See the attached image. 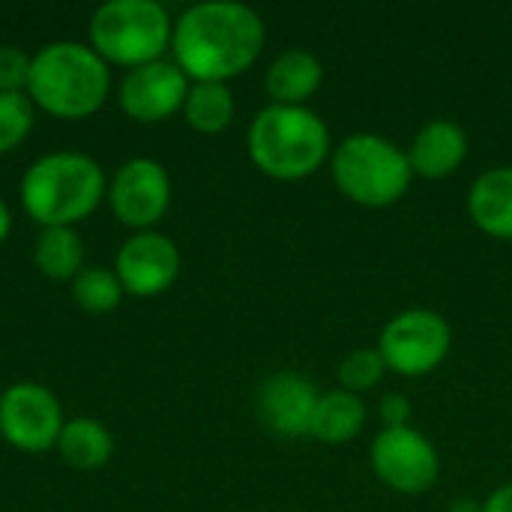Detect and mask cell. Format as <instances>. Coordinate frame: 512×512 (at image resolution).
I'll use <instances>...</instances> for the list:
<instances>
[{"instance_id":"6da1fadb","label":"cell","mask_w":512,"mask_h":512,"mask_svg":"<svg viewBox=\"0 0 512 512\" xmlns=\"http://www.w3.org/2000/svg\"><path fill=\"white\" fill-rule=\"evenodd\" d=\"M267 42L264 21L255 9L234 0H207L189 6L171 33L174 63L195 81L228 84L261 57Z\"/></svg>"},{"instance_id":"7a4b0ae2","label":"cell","mask_w":512,"mask_h":512,"mask_svg":"<svg viewBox=\"0 0 512 512\" xmlns=\"http://www.w3.org/2000/svg\"><path fill=\"white\" fill-rule=\"evenodd\" d=\"M108 90V63L84 42H48L30 60L27 96L51 117L84 120L105 105Z\"/></svg>"},{"instance_id":"3957f363","label":"cell","mask_w":512,"mask_h":512,"mask_svg":"<svg viewBox=\"0 0 512 512\" xmlns=\"http://www.w3.org/2000/svg\"><path fill=\"white\" fill-rule=\"evenodd\" d=\"M330 129L306 105H267L249 123L246 147L255 168L273 180H306L330 159Z\"/></svg>"},{"instance_id":"277c9868","label":"cell","mask_w":512,"mask_h":512,"mask_svg":"<svg viewBox=\"0 0 512 512\" xmlns=\"http://www.w3.org/2000/svg\"><path fill=\"white\" fill-rule=\"evenodd\" d=\"M105 195V174L87 153H45L21 177V204L42 228H75V222L87 219Z\"/></svg>"},{"instance_id":"5b68a950","label":"cell","mask_w":512,"mask_h":512,"mask_svg":"<svg viewBox=\"0 0 512 512\" xmlns=\"http://www.w3.org/2000/svg\"><path fill=\"white\" fill-rule=\"evenodd\" d=\"M336 189L360 207H390L411 189L408 153L378 132H354L330 153Z\"/></svg>"},{"instance_id":"8992f818","label":"cell","mask_w":512,"mask_h":512,"mask_svg":"<svg viewBox=\"0 0 512 512\" xmlns=\"http://www.w3.org/2000/svg\"><path fill=\"white\" fill-rule=\"evenodd\" d=\"M174 21L156 0H108L90 18V48L117 66H147L171 48Z\"/></svg>"},{"instance_id":"52a82bcc","label":"cell","mask_w":512,"mask_h":512,"mask_svg":"<svg viewBox=\"0 0 512 512\" xmlns=\"http://www.w3.org/2000/svg\"><path fill=\"white\" fill-rule=\"evenodd\" d=\"M453 348V330L435 309H405L393 315L378 339L387 372L423 378L435 372Z\"/></svg>"},{"instance_id":"ba28073f","label":"cell","mask_w":512,"mask_h":512,"mask_svg":"<svg viewBox=\"0 0 512 512\" xmlns=\"http://www.w3.org/2000/svg\"><path fill=\"white\" fill-rule=\"evenodd\" d=\"M369 462L375 477L399 495H426L441 477L435 444L414 426L381 429L372 441Z\"/></svg>"},{"instance_id":"9c48e42d","label":"cell","mask_w":512,"mask_h":512,"mask_svg":"<svg viewBox=\"0 0 512 512\" xmlns=\"http://www.w3.org/2000/svg\"><path fill=\"white\" fill-rule=\"evenodd\" d=\"M63 426L60 402L42 384L21 381L0 393V435L15 450L45 453L57 447Z\"/></svg>"},{"instance_id":"30bf717a","label":"cell","mask_w":512,"mask_h":512,"mask_svg":"<svg viewBox=\"0 0 512 512\" xmlns=\"http://www.w3.org/2000/svg\"><path fill=\"white\" fill-rule=\"evenodd\" d=\"M108 201L123 225L150 231L171 207V177L156 159H129L108 183Z\"/></svg>"},{"instance_id":"8fae6325","label":"cell","mask_w":512,"mask_h":512,"mask_svg":"<svg viewBox=\"0 0 512 512\" xmlns=\"http://www.w3.org/2000/svg\"><path fill=\"white\" fill-rule=\"evenodd\" d=\"M189 78L174 60H156L138 69H129L120 81V108L138 123H162L171 114L183 111L189 96Z\"/></svg>"},{"instance_id":"7c38bea8","label":"cell","mask_w":512,"mask_h":512,"mask_svg":"<svg viewBox=\"0 0 512 512\" xmlns=\"http://www.w3.org/2000/svg\"><path fill=\"white\" fill-rule=\"evenodd\" d=\"M117 279L132 297H159L180 276V249L159 231H138L117 252Z\"/></svg>"},{"instance_id":"4fadbf2b","label":"cell","mask_w":512,"mask_h":512,"mask_svg":"<svg viewBox=\"0 0 512 512\" xmlns=\"http://www.w3.org/2000/svg\"><path fill=\"white\" fill-rule=\"evenodd\" d=\"M315 384L300 372H273L261 381L255 396V411L261 426L276 438H309L312 414L318 405Z\"/></svg>"},{"instance_id":"5bb4252c","label":"cell","mask_w":512,"mask_h":512,"mask_svg":"<svg viewBox=\"0 0 512 512\" xmlns=\"http://www.w3.org/2000/svg\"><path fill=\"white\" fill-rule=\"evenodd\" d=\"M405 153H408L414 177L447 180L462 168L468 156V132L456 120L435 117L417 129Z\"/></svg>"},{"instance_id":"9a60e30c","label":"cell","mask_w":512,"mask_h":512,"mask_svg":"<svg viewBox=\"0 0 512 512\" xmlns=\"http://www.w3.org/2000/svg\"><path fill=\"white\" fill-rule=\"evenodd\" d=\"M324 84V63L309 48H285L264 72L270 105H306Z\"/></svg>"},{"instance_id":"2e32d148","label":"cell","mask_w":512,"mask_h":512,"mask_svg":"<svg viewBox=\"0 0 512 512\" xmlns=\"http://www.w3.org/2000/svg\"><path fill=\"white\" fill-rule=\"evenodd\" d=\"M468 213L483 234L512 240V165H495L471 183Z\"/></svg>"},{"instance_id":"e0dca14e","label":"cell","mask_w":512,"mask_h":512,"mask_svg":"<svg viewBox=\"0 0 512 512\" xmlns=\"http://www.w3.org/2000/svg\"><path fill=\"white\" fill-rule=\"evenodd\" d=\"M369 420L366 402L357 393L348 390H330L318 396L315 414H312V429L309 438L321 441V444H351L354 438L363 435Z\"/></svg>"},{"instance_id":"ac0fdd59","label":"cell","mask_w":512,"mask_h":512,"mask_svg":"<svg viewBox=\"0 0 512 512\" xmlns=\"http://www.w3.org/2000/svg\"><path fill=\"white\" fill-rule=\"evenodd\" d=\"M57 453L66 465L78 471H96L108 465V459L114 456V438L102 423L90 417H78L63 426L57 438Z\"/></svg>"},{"instance_id":"d6986e66","label":"cell","mask_w":512,"mask_h":512,"mask_svg":"<svg viewBox=\"0 0 512 512\" xmlns=\"http://www.w3.org/2000/svg\"><path fill=\"white\" fill-rule=\"evenodd\" d=\"M234 93L228 84L216 81H195L189 87V96L183 102V117L186 123L201 132V135H219L231 126L234 120Z\"/></svg>"},{"instance_id":"ffe728a7","label":"cell","mask_w":512,"mask_h":512,"mask_svg":"<svg viewBox=\"0 0 512 512\" xmlns=\"http://www.w3.org/2000/svg\"><path fill=\"white\" fill-rule=\"evenodd\" d=\"M33 261L39 273L54 282L75 279L84 270V243L75 228H42Z\"/></svg>"},{"instance_id":"44dd1931","label":"cell","mask_w":512,"mask_h":512,"mask_svg":"<svg viewBox=\"0 0 512 512\" xmlns=\"http://www.w3.org/2000/svg\"><path fill=\"white\" fill-rule=\"evenodd\" d=\"M123 285L117 279L114 270L105 267H84L75 279H72V300L90 312V315H108L120 306L123 300Z\"/></svg>"},{"instance_id":"7402d4cb","label":"cell","mask_w":512,"mask_h":512,"mask_svg":"<svg viewBox=\"0 0 512 512\" xmlns=\"http://www.w3.org/2000/svg\"><path fill=\"white\" fill-rule=\"evenodd\" d=\"M384 375H387V363H384L381 351L378 348H357L339 363L336 384H339V390L363 396L366 390L378 387Z\"/></svg>"},{"instance_id":"603a6c76","label":"cell","mask_w":512,"mask_h":512,"mask_svg":"<svg viewBox=\"0 0 512 512\" xmlns=\"http://www.w3.org/2000/svg\"><path fill=\"white\" fill-rule=\"evenodd\" d=\"M33 129V102L24 93H0V156L12 153Z\"/></svg>"},{"instance_id":"cb8c5ba5","label":"cell","mask_w":512,"mask_h":512,"mask_svg":"<svg viewBox=\"0 0 512 512\" xmlns=\"http://www.w3.org/2000/svg\"><path fill=\"white\" fill-rule=\"evenodd\" d=\"M30 60L15 45H0V93H24L30 81Z\"/></svg>"},{"instance_id":"d4e9b609","label":"cell","mask_w":512,"mask_h":512,"mask_svg":"<svg viewBox=\"0 0 512 512\" xmlns=\"http://www.w3.org/2000/svg\"><path fill=\"white\" fill-rule=\"evenodd\" d=\"M381 420H384V429H402V426H411V399L405 393H387L381 399Z\"/></svg>"},{"instance_id":"484cf974","label":"cell","mask_w":512,"mask_h":512,"mask_svg":"<svg viewBox=\"0 0 512 512\" xmlns=\"http://www.w3.org/2000/svg\"><path fill=\"white\" fill-rule=\"evenodd\" d=\"M483 512H512V483L498 486V489L483 501Z\"/></svg>"},{"instance_id":"4316f807","label":"cell","mask_w":512,"mask_h":512,"mask_svg":"<svg viewBox=\"0 0 512 512\" xmlns=\"http://www.w3.org/2000/svg\"><path fill=\"white\" fill-rule=\"evenodd\" d=\"M450 512H483V501H474V498H456L450 504Z\"/></svg>"},{"instance_id":"83f0119b","label":"cell","mask_w":512,"mask_h":512,"mask_svg":"<svg viewBox=\"0 0 512 512\" xmlns=\"http://www.w3.org/2000/svg\"><path fill=\"white\" fill-rule=\"evenodd\" d=\"M9 231H12V213H9L6 201L0 198V243H6Z\"/></svg>"}]
</instances>
